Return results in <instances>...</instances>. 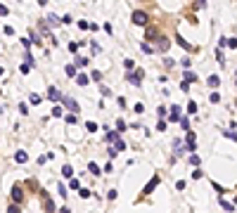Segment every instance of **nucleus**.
Listing matches in <instances>:
<instances>
[{
  "label": "nucleus",
  "instance_id": "f257e3e1",
  "mask_svg": "<svg viewBox=\"0 0 237 213\" xmlns=\"http://www.w3.org/2000/svg\"><path fill=\"white\" fill-rule=\"evenodd\" d=\"M147 12H142V10H138V12H133V24H138V26H145L147 24Z\"/></svg>",
  "mask_w": 237,
  "mask_h": 213
},
{
  "label": "nucleus",
  "instance_id": "f03ea898",
  "mask_svg": "<svg viewBox=\"0 0 237 213\" xmlns=\"http://www.w3.org/2000/svg\"><path fill=\"white\" fill-rule=\"evenodd\" d=\"M168 48H171L168 38H164V36H156V50H159V52H168Z\"/></svg>",
  "mask_w": 237,
  "mask_h": 213
},
{
  "label": "nucleus",
  "instance_id": "7ed1b4c3",
  "mask_svg": "<svg viewBox=\"0 0 237 213\" xmlns=\"http://www.w3.org/2000/svg\"><path fill=\"white\" fill-rule=\"evenodd\" d=\"M156 185H159V175H154V178H152V180H150V182L145 185V190H142V192H145V194H150V192L154 190Z\"/></svg>",
  "mask_w": 237,
  "mask_h": 213
},
{
  "label": "nucleus",
  "instance_id": "20e7f679",
  "mask_svg": "<svg viewBox=\"0 0 237 213\" xmlns=\"http://www.w3.org/2000/svg\"><path fill=\"white\" fill-rule=\"evenodd\" d=\"M12 199H14V201H22V199H24V192H22V187H19V185L12 187Z\"/></svg>",
  "mask_w": 237,
  "mask_h": 213
},
{
  "label": "nucleus",
  "instance_id": "39448f33",
  "mask_svg": "<svg viewBox=\"0 0 237 213\" xmlns=\"http://www.w3.org/2000/svg\"><path fill=\"white\" fill-rule=\"evenodd\" d=\"M64 104L69 106L71 112H76V114H78V102H76V100H71V97H64Z\"/></svg>",
  "mask_w": 237,
  "mask_h": 213
},
{
  "label": "nucleus",
  "instance_id": "423d86ee",
  "mask_svg": "<svg viewBox=\"0 0 237 213\" xmlns=\"http://www.w3.org/2000/svg\"><path fill=\"white\" fill-rule=\"evenodd\" d=\"M14 159H17V164H26L29 154H26V152H24V149H19V152H17V154H14Z\"/></svg>",
  "mask_w": 237,
  "mask_h": 213
},
{
  "label": "nucleus",
  "instance_id": "0eeeda50",
  "mask_svg": "<svg viewBox=\"0 0 237 213\" xmlns=\"http://www.w3.org/2000/svg\"><path fill=\"white\" fill-rule=\"evenodd\" d=\"M176 40H178V45H180V48H183V50H192V45H190V43L185 40V38L180 36V33H178V36H176Z\"/></svg>",
  "mask_w": 237,
  "mask_h": 213
},
{
  "label": "nucleus",
  "instance_id": "6e6552de",
  "mask_svg": "<svg viewBox=\"0 0 237 213\" xmlns=\"http://www.w3.org/2000/svg\"><path fill=\"white\" fill-rule=\"evenodd\" d=\"M128 78L133 81V85H140V78H142V71H135V74H128Z\"/></svg>",
  "mask_w": 237,
  "mask_h": 213
},
{
  "label": "nucleus",
  "instance_id": "1a4fd4ad",
  "mask_svg": "<svg viewBox=\"0 0 237 213\" xmlns=\"http://www.w3.org/2000/svg\"><path fill=\"white\" fill-rule=\"evenodd\" d=\"M171 121H178V118H180V106H171Z\"/></svg>",
  "mask_w": 237,
  "mask_h": 213
},
{
  "label": "nucleus",
  "instance_id": "9d476101",
  "mask_svg": "<svg viewBox=\"0 0 237 213\" xmlns=\"http://www.w3.org/2000/svg\"><path fill=\"white\" fill-rule=\"evenodd\" d=\"M48 97H50V100L55 102V104H57V102H59V92L55 90V88H50V90H48Z\"/></svg>",
  "mask_w": 237,
  "mask_h": 213
},
{
  "label": "nucleus",
  "instance_id": "9b49d317",
  "mask_svg": "<svg viewBox=\"0 0 237 213\" xmlns=\"http://www.w3.org/2000/svg\"><path fill=\"white\" fill-rule=\"evenodd\" d=\"M62 175H64V178H71V175H74V168H71L69 164H66V166H62Z\"/></svg>",
  "mask_w": 237,
  "mask_h": 213
},
{
  "label": "nucleus",
  "instance_id": "f8f14e48",
  "mask_svg": "<svg viewBox=\"0 0 237 213\" xmlns=\"http://www.w3.org/2000/svg\"><path fill=\"white\" fill-rule=\"evenodd\" d=\"M45 211H48V213H55V204H52V199H50V197H45Z\"/></svg>",
  "mask_w": 237,
  "mask_h": 213
},
{
  "label": "nucleus",
  "instance_id": "ddd939ff",
  "mask_svg": "<svg viewBox=\"0 0 237 213\" xmlns=\"http://www.w3.org/2000/svg\"><path fill=\"white\" fill-rule=\"evenodd\" d=\"M112 149L118 154V152H124V149H126V142H124V140H116V147H112Z\"/></svg>",
  "mask_w": 237,
  "mask_h": 213
},
{
  "label": "nucleus",
  "instance_id": "4468645a",
  "mask_svg": "<svg viewBox=\"0 0 237 213\" xmlns=\"http://www.w3.org/2000/svg\"><path fill=\"white\" fill-rule=\"evenodd\" d=\"M76 83H78V85H88V76L86 74H78V76H76Z\"/></svg>",
  "mask_w": 237,
  "mask_h": 213
},
{
  "label": "nucleus",
  "instance_id": "2eb2a0df",
  "mask_svg": "<svg viewBox=\"0 0 237 213\" xmlns=\"http://www.w3.org/2000/svg\"><path fill=\"white\" fill-rule=\"evenodd\" d=\"M218 83H221L218 76H209V85H211V88H218Z\"/></svg>",
  "mask_w": 237,
  "mask_h": 213
},
{
  "label": "nucleus",
  "instance_id": "dca6fc26",
  "mask_svg": "<svg viewBox=\"0 0 237 213\" xmlns=\"http://www.w3.org/2000/svg\"><path fill=\"white\" fill-rule=\"evenodd\" d=\"M52 116H57V118L62 116V106H59V104H55V106H52Z\"/></svg>",
  "mask_w": 237,
  "mask_h": 213
},
{
  "label": "nucleus",
  "instance_id": "f3484780",
  "mask_svg": "<svg viewBox=\"0 0 237 213\" xmlns=\"http://www.w3.org/2000/svg\"><path fill=\"white\" fill-rule=\"evenodd\" d=\"M178 121H180V128H183V130H190V121L187 118H178Z\"/></svg>",
  "mask_w": 237,
  "mask_h": 213
},
{
  "label": "nucleus",
  "instance_id": "a211bd4d",
  "mask_svg": "<svg viewBox=\"0 0 237 213\" xmlns=\"http://www.w3.org/2000/svg\"><path fill=\"white\" fill-rule=\"evenodd\" d=\"M86 128L90 130V133H95V130H97V123H95V121H88V123H86Z\"/></svg>",
  "mask_w": 237,
  "mask_h": 213
},
{
  "label": "nucleus",
  "instance_id": "6ab92c4d",
  "mask_svg": "<svg viewBox=\"0 0 237 213\" xmlns=\"http://www.w3.org/2000/svg\"><path fill=\"white\" fill-rule=\"evenodd\" d=\"M221 206H223V208H225V211H230V213H232V211H235V206H232V204H230V201H221Z\"/></svg>",
  "mask_w": 237,
  "mask_h": 213
},
{
  "label": "nucleus",
  "instance_id": "aec40b11",
  "mask_svg": "<svg viewBox=\"0 0 237 213\" xmlns=\"http://www.w3.org/2000/svg\"><path fill=\"white\" fill-rule=\"evenodd\" d=\"M199 164H202V161H199V156H194V154L190 156V166H199Z\"/></svg>",
  "mask_w": 237,
  "mask_h": 213
},
{
  "label": "nucleus",
  "instance_id": "412c9836",
  "mask_svg": "<svg viewBox=\"0 0 237 213\" xmlns=\"http://www.w3.org/2000/svg\"><path fill=\"white\" fill-rule=\"evenodd\" d=\"M78 194H81L83 199H88V197H90V190H83V187H78Z\"/></svg>",
  "mask_w": 237,
  "mask_h": 213
},
{
  "label": "nucleus",
  "instance_id": "4be33fe9",
  "mask_svg": "<svg viewBox=\"0 0 237 213\" xmlns=\"http://www.w3.org/2000/svg\"><path fill=\"white\" fill-rule=\"evenodd\" d=\"M194 78H197V76H194V74H192V71H185V81H187V83H192V81H194Z\"/></svg>",
  "mask_w": 237,
  "mask_h": 213
},
{
  "label": "nucleus",
  "instance_id": "5701e85b",
  "mask_svg": "<svg viewBox=\"0 0 237 213\" xmlns=\"http://www.w3.org/2000/svg\"><path fill=\"white\" fill-rule=\"evenodd\" d=\"M66 76H76V66H74V64H69V66H66Z\"/></svg>",
  "mask_w": 237,
  "mask_h": 213
},
{
  "label": "nucleus",
  "instance_id": "b1692460",
  "mask_svg": "<svg viewBox=\"0 0 237 213\" xmlns=\"http://www.w3.org/2000/svg\"><path fill=\"white\" fill-rule=\"evenodd\" d=\"M88 170H90V173H95V175H97V173H100V166H97V164H90V166H88Z\"/></svg>",
  "mask_w": 237,
  "mask_h": 213
},
{
  "label": "nucleus",
  "instance_id": "393cba45",
  "mask_svg": "<svg viewBox=\"0 0 237 213\" xmlns=\"http://www.w3.org/2000/svg\"><path fill=\"white\" fill-rule=\"evenodd\" d=\"M69 52H74V55L78 52V43H69Z\"/></svg>",
  "mask_w": 237,
  "mask_h": 213
},
{
  "label": "nucleus",
  "instance_id": "a878e982",
  "mask_svg": "<svg viewBox=\"0 0 237 213\" xmlns=\"http://www.w3.org/2000/svg\"><path fill=\"white\" fill-rule=\"evenodd\" d=\"M187 112L190 114H197V104H194V102H190V104H187Z\"/></svg>",
  "mask_w": 237,
  "mask_h": 213
},
{
  "label": "nucleus",
  "instance_id": "bb28decb",
  "mask_svg": "<svg viewBox=\"0 0 237 213\" xmlns=\"http://www.w3.org/2000/svg\"><path fill=\"white\" fill-rule=\"evenodd\" d=\"M121 130H126V123L124 121H116V133H121Z\"/></svg>",
  "mask_w": 237,
  "mask_h": 213
},
{
  "label": "nucleus",
  "instance_id": "cd10ccee",
  "mask_svg": "<svg viewBox=\"0 0 237 213\" xmlns=\"http://www.w3.org/2000/svg\"><path fill=\"white\" fill-rule=\"evenodd\" d=\"M154 38H156V31H154V29H150V31H147V40H154Z\"/></svg>",
  "mask_w": 237,
  "mask_h": 213
},
{
  "label": "nucleus",
  "instance_id": "c85d7f7f",
  "mask_svg": "<svg viewBox=\"0 0 237 213\" xmlns=\"http://www.w3.org/2000/svg\"><path fill=\"white\" fill-rule=\"evenodd\" d=\"M31 104H40V95H36V92H33V95H31Z\"/></svg>",
  "mask_w": 237,
  "mask_h": 213
},
{
  "label": "nucleus",
  "instance_id": "c756f323",
  "mask_svg": "<svg viewBox=\"0 0 237 213\" xmlns=\"http://www.w3.org/2000/svg\"><path fill=\"white\" fill-rule=\"evenodd\" d=\"M31 40H33V43H38V45H40V36H38L36 31H31Z\"/></svg>",
  "mask_w": 237,
  "mask_h": 213
},
{
  "label": "nucleus",
  "instance_id": "7c9ffc66",
  "mask_svg": "<svg viewBox=\"0 0 237 213\" xmlns=\"http://www.w3.org/2000/svg\"><path fill=\"white\" fill-rule=\"evenodd\" d=\"M7 213H22V211H19V206H17V204H12V206L7 208Z\"/></svg>",
  "mask_w": 237,
  "mask_h": 213
},
{
  "label": "nucleus",
  "instance_id": "2f4dec72",
  "mask_svg": "<svg viewBox=\"0 0 237 213\" xmlns=\"http://www.w3.org/2000/svg\"><path fill=\"white\" fill-rule=\"evenodd\" d=\"M124 66H126V69H133L135 64H133V59H124Z\"/></svg>",
  "mask_w": 237,
  "mask_h": 213
},
{
  "label": "nucleus",
  "instance_id": "473e14b6",
  "mask_svg": "<svg viewBox=\"0 0 237 213\" xmlns=\"http://www.w3.org/2000/svg\"><path fill=\"white\" fill-rule=\"evenodd\" d=\"M211 102H213V104H216V102H221V95H218V92H211Z\"/></svg>",
  "mask_w": 237,
  "mask_h": 213
},
{
  "label": "nucleus",
  "instance_id": "72a5a7b5",
  "mask_svg": "<svg viewBox=\"0 0 237 213\" xmlns=\"http://www.w3.org/2000/svg\"><path fill=\"white\" fill-rule=\"evenodd\" d=\"M7 14H10V10H7L5 5H0V17H7Z\"/></svg>",
  "mask_w": 237,
  "mask_h": 213
},
{
  "label": "nucleus",
  "instance_id": "f704fd0d",
  "mask_svg": "<svg viewBox=\"0 0 237 213\" xmlns=\"http://www.w3.org/2000/svg\"><path fill=\"white\" fill-rule=\"evenodd\" d=\"M76 64H78V66H86L88 59H86V57H78V59H76Z\"/></svg>",
  "mask_w": 237,
  "mask_h": 213
},
{
  "label": "nucleus",
  "instance_id": "c9c22d12",
  "mask_svg": "<svg viewBox=\"0 0 237 213\" xmlns=\"http://www.w3.org/2000/svg\"><path fill=\"white\" fill-rule=\"evenodd\" d=\"M90 78H92V81H100V78H102V74H100V71H92Z\"/></svg>",
  "mask_w": 237,
  "mask_h": 213
},
{
  "label": "nucleus",
  "instance_id": "e433bc0d",
  "mask_svg": "<svg viewBox=\"0 0 237 213\" xmlns=\"http://www.w3.org/2000/svg\"><path fill=\"white\" fill-rule=\"evenodd\" d=\"M142 52H147V55H150V52H154V50H152L150 45H147V43H142Z\"/></svg>",
  "mask_w": 237,
  "mask_h": 213
},
{
  "label": "nucleus",
  "instance_id": "4c0bfd02",
  "mask_svg": "<svg viewBox=\"0 0 237 213\" xmlns=\"http://www.w3.org/2000/svg\"><path fill=\"white\" fill-rule=\"evenodd\" d=\"M156 130H166V121H159V123H156Z\"/></svg>",
  "mask_w": 237,
  "mask_h": 213
},
{
  "label": "nucleus",
  "instance_id": "58836bf2",
  "mask_svg": "<svg viewBox=\"0 0 237 213\" xmlns=\"http://www.w3.org/2000/svg\"><path fill=\"white\" fill-rule=\"evenodd\" d=\"M31 71V64H22V74H29Z\"/></svg>",
  "mask_w": 237,
  "mask_h": 213
},
{
  "label": "nucleus",
  "instance_id": "ea45409f",
  "mask_svg": "<svg viewBox=\"0 0 237 213\" xmlns=\"http://www.w3.org/2000/svg\"><path fill=\"white\" fill-rule=\"evenodd\" d=\"M225 45H228V48H235L237 40H235V38H230V40H225Z\"/></svg>",
  "mask_w": 237,
  "mask_h": 213
},
{
  "label": "nucleus",
  "instance_id": "a19ab883",
  "mask_svg": "<svg viewBox=\"0 0 237 213\" xmlns=\"http://www.w3.org/2000/svg\"><path fill=\"white\" fill-rule=\"evenodd\" d=\"M225 135H228V138H230V140H235V128H230V130H225Z\"/></svg>",
  "mask_w": 237,
  "mask_h": 213
},
{
  "label": "nucleus",
  "instance_id": "79ce46f5",
  "mask_svg": "<svg viewBox=\"0 0 237 213\" xmlns=\"http://www.w3.org/2000/svg\"><path fill=\"white\" fill-rule=\"evenodd\" d=\"M107 138H109V140H114V142H116V140H118V133H114V130H112V133H109Z\"/></svg>",
  "mask_w": 237,
  "mask_h": 213
},
{
  "label": "nucleus",
  "instance_id": "37998d69",
  "mask_svg": "<svg viewBox=\"0 0 237 213\" xmlns=\"http://www.w3.org/2000/svg\"><path fill=\"white\" fill-rule=\"evenodd\" d=\"M59 213H69V208H62V211H59Z\"/></svg>",
  "mask_w": 237,
  "mask_h": 213
},
{
  "label": "nucleus",
  "instance_id": "c03bdc74",
  "mask_svg": "<svg viewBox=\"0 0 237 213\" xmlns=\"http://www.w3.org/2000/svg\"><path fill=\"white\" fill-rule=\"evenodd\" d=\"M0 76H3V66H0Z\"/></svg>",
  "mask_w": 237,
  "mask_h": 213
}]
</instances>
